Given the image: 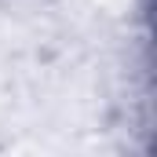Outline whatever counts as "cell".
<instances>
[{
  "label": "cell",
  "mask_w": 157,
  "mask_h": 157,
  "mask_svg": "<svg viewBox=\"0 0 157 157\" xmlns=\"http://www.w3.org/2000/svg\"><path fill=\"white\" fill-rule=\"evenodd\" d=\"M59 0H0V15H40V11H51Z\"/></svg>",
  "instance_id": "1"
}]
</instances>
